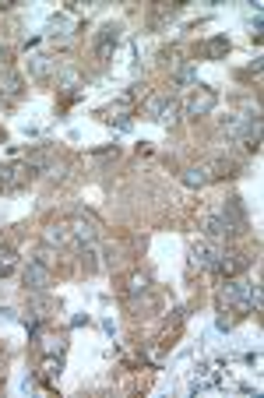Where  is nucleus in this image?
<instances>
[{
  "label": "nucleus",
  "instance_id": "obj_10",
  "mask_svg": "<svg viewBox=\"0 0 264 398\" xmlns=\"http://www.w3.org/2000/svg\"><path fill=\"white\" fill-rule=\"evenodd\" d=\"M22 88H25V81H22V74H18V71L0 67V95H4V99H18V95H22Z\"/></svg>",
  "mask_w": 264,
  "mask_h": 398
},
{
  "label": "nucleus",
  "instance_id": "obj_13",
  "mask_svg": "<svg viewBox=\"0 0 264 398\" xmlns=\"http://www.w3.org/2000/svg\"><path fill=\"white\" fill-rule=\"evenodd\" d=\"M183 183H187V187H204V183H211L208 166H187V169H183Z\"/></svg>",
  "mask_w": 264,
  "mask_h": 398
},
{
  "label": "nucleus",
  "instance_id": "obj_17",
  "mask_svg": "<svg viewBox=\"0 0 264 398\" xmlns=\"http://www.w3.org/2000/svg\"><path fill=\"white\" fill-rule=\"evenodd\" d=\"M176 113H180V102H176V99H166L155 120H162V124H176Z\"/></svg>",
  "mask_w": 264,
  "mask_h": 398
},
{
  "label": "nucleus",
  "instance_id": "obj_20",
  "mask_svg": "<svg viewBox=\"0 0 264 398\" xmlns=\"http://www.w3.org/2000/svg\"><path fill=\"white\" fill-rule=\"evenodd\" d=\"M145 286H148V279H145V275H134V279L127 282V296H138V293H145Z\"/></svg>",
  "mask_w": 264,
  "mask_h": 398
},
{
  "label": "nucleus",
  "instance_id": "obj_12",
  "mask_svg": "<svg viewBox=\"0 0 264 398\" xmlns=\"http://www.w3.org/2000/svg\"><path fill=\"white\" fill-rule=\"evenodd\" d=\"M204 166H208L211 180H222V176H236V169H239V162H236V159H211V162H204Z\"/></svg>",
  "mask_w": 264,
  "mask_h": 398
},
{
  "label": "nucleus",
  "instance_id": "obj_6",
  "mask_svg": "<svg viewBox=\"0 0 264 398\" xmlns=\"http://www.w3.org/2000/svg\"><path fill=\"white\" fill-rule=\"evenodd\" d=\"M201 230H204V240H211V244H229V240H236L239 233L222 219V215H204V223H201Z\"/></svg>",
  "mask_w": 264,
  "mask_h": 398
},
{
  "label": "nucleus",
  "instance_id": "obj_21",
  "mask_svg": "<svg viewBox=\"0 0 264 398\" xmlns=\"http://www.w3.org/2000/svg\"><path fill=\"white\" fill-rule=\"evenodd\" d=\"M166 99H169V95H155V99H152V102H148V106H145V117H152V120H155V117H159V110H162V102H166Z\"/></svg>",
  "mask_w": 264,
  "mask_h": 398
},
{
  "label": "nucleus",
  "instance_id": "obj_7",
  "mask_svg": "<svg viewBox=\"0 0 264 398\" xmlns=\"http://www.w3.org/2000/svg\"><path fill=\"white\" fill-rule=\"evenodd\" d=\"M43 240H46V247H78V251H85V247L74 240V233H71L67 223H50V226L43 230Z\"/></svg>",
  "mask_w": 264,
  "mask_h": 398
},
{
  "label": "nucleus",
  "instance_id": "obj_16",
  "mask_svg": "<svg viewBox=\"0 0 264 398\" xmlns=\"http://www.w3.org/2000/svg\"><path fill=\"white\" fill-rule=\"evenodd\" d=\"M15 268H18V254L11 247H0V279H8Z\"/></svg>",
  "mask_w": 264,
  "mask_h": 398
},
{
  "label": "nucleus",
  "instance_id": "obj_9",
  "mask_svg": "<svg viewBox=\"0 0 264 398\" xmlns=\"http://www.w3.org/2000/svg\"><path fill=\"white\" fill-rule=\"evenodd\" d=\"M236 233H246V212H243V201L239 197H229V201L222 205V212H218Z\"/></svg>",
  "mask_w": 264,
  "mask_h": 398
},
{
  "label": "nucleus",
  "instance_id": "obj_2",
  "mask_svg": "<svg viewBox=\"0 0 264 398\" xmlns=\"http://www.w3.org/2000/svg\"><path fill=\"white\" fill-rule=\"evenodd\" d=\"M67 226H71V233H74V240H78L81 247H92V244L103 237V223H99L92 212H78Z\"/></svg>",
  "mask_w": 264,
  "mask_h": 398
},
{
  "label": "nucleus",
  "instance_id": "obj_4",
  "mask_svg": "<svg viewBox=\"0 0 264 398\" xmlns=\"http://www.w3.org/2000/svg\"><path fill=\"white\" fill-rule=\"evenodd\" d=\"M22 282H25V289H32V293H46L50 282H53V275H50V268H46L39 258H29V265H25V272H22Z\"/></svg>",
  "mask_w": 264,
  "mask_h": 398
},
{
  "label": "nucleus",
  "instance_id": "obj_19",
  "mask_svg": "<svg viewBox=\"0 0 264 398\" xmlns=\"http://www.w3.org/2000/svg\"><path fill=\"white\" fill-rule=\"evenodd\" d=\"M50 67H53V64H50V57H32V74H36V78H46V74H50Z\"/></svg>",
  "mask_w": 264,
  "mask_h": 398
},
{
  "label": "nucleus",
  "instance_id": "obj_15",
  "mask_svg": "<svg viewBox=\"0 0 264 398\" xmlns=\"http://www.w3.org/2000/svg\"><path fill=\"white\" fill-rule=\"evenodd\" d=\"M50 159H53L50 148H36V152L25 159V169H29V173H43V169H50Z\"/></svg>",
  "mask_w": 264,
  "mask_h": 398
},
{
  "label": "nucleus",
  "instance_id": "obj_8",
  "mask_svg": "<svg viewBox=\"0 0 264 398\" xmlns=\"http://www.w3.org/2000/svg\"><path fill=\"white\" fill-rule=\"evenodd\" d=\"M218 251H222V247H215L211 240H197V244L190 247V265H194L197 272H211V265H215Z\"/></svg>",
  "mask_w": 264,
  "mask_h": 398
},
{
  "label": "nucleus",
  "instance_id": "obj_1",
  "mask_svg": "<svg viewBox=\"0 0 264 398\" xmlns=\"http://www.w3.org/2000/svg\"><path fill=\"white\" fill-rule=\"evenodd\" d=\"M218 303H222V310H239V314H246V310H250V282L239 279V275L225 279L222 289H218Z\"/></svg>",
  "mask_w": 264,
  "mask_h": 398
},
{
  "label": "nucleus",
  "instance_id": "obj_3",
  "mask_svg": "<svg viewBox=\"0 0 264 398\" xmlns=\"http://www.w3.org/2000/svg\"><path fill=\"white\" fill-rule=\"evenodd\" d=\"M246 268H250V258L239 254V251H218V258H215V265H211V272H215L218 279H232V275H239V272H246Z\"/></svg>",
  "mask_w": 264,
  "mask_h": 398
},
{
  "label": "nucleus",
  "instance_id": "obj_18",
  "mask_svg": "<svg viewBox=\"0 0 264 398\" xmlns=\"http://www.w3.org/2000/svg\"><path fill=\"white\" fill-rule=\"evenodd\" d=\"M57 373H60V359H57V356H46V363H43V380H46V384H53V380H57Z\"/></svg>",
  "mask_w": 264,
  "mask_h": 398
},
{
  "label": "nucleus",
  "instance_id": "obj_14",
  "mask_svg": "<svg viewBox=\"0 0 264 398\" xmlns=\"http://www.w3.org/2000/svg\"><path fill=\"white\" fill-rule=\"evenodd\" d=\"M201 53H204L208 60H218V57L229 53V39H225V36H215V39H208V43L201 46Z\"/></svg>",
  "mask_w": 264,
  "mask_h": 398
},
{
  "label": "nucleus",
  "instance_id": "obj_11",
  "mask_svg": "<svg viewBox=\"0 0 264 398\" xmlns=\"http://www.w3.org/2000/svg\"><path fill=\"white\" fill-rule=\"evenodd\" d=\"M120 43V25H103L99 29V39H95V53L99 57H110V50Z\"/></svg>",
  "mask_w": 264,
  "mask_h": 398
},
{
  "label": "nucleus",
  "instance_id": "obj_23",
  "mask_svg": "<svg viewBox=\"0 0 264 398\" xmlns=\"http://www.w3.org/2000/svg\"><path fill=\"white\" fill-rule=\"evenodd\" d=\"M11 4H15V0H0V11H8Z\"/></svg>",
  "mask_w": 264,
  "mask_h": 398
},
{
  "label": "nucleus",
  "instance_id": "obj_22",
  "mask_svg": "<svg viewBox=\"0 0 264 398\" xmlns=\"http://www.w3.org/2000/svg\"><path fill=\"white\" fill-rule=\"evenodd\" d=\"M57 36H60V39H67V36H71V22H67V18L53 22V39H57Z\"/></svg>",
  "mask_w": 264,
  "mask_h": 398
},
{
  "label": "nucleus",
  "instance_id": "obj_5",
  "mask_svg": "<svg viewBox=\"0 0 264 398\" xmlns=\"http://www.w3.org/2000/svg\"><path fill=\"white\" fill-rule=\"evenodd\" d=\"M215 102H218V95L211 92V88H197L190 99H187V106H183V113L190 117V120H197V117H208L211 110H215Z\"/></svg>",
  "mask_w": 264,
  "mask_h": 398
}]
</instances>
